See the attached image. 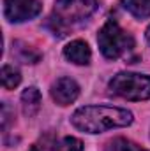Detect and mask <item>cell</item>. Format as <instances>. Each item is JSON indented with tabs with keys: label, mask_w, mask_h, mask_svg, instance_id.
Segmentation results:
<instances>
[{
	"label": "cell",
	"mask_w": 150,
	"mask_h": 151,
	"mask_svg": "<svg viewBox=\"0 0 150 151\" xmlns=\"http://www.w3.org/2000/svg\"><path fill=\"white\" fill-rule=\"evenodd\" d=\"M145 35H147V40H149V44H150V27L147 28V34H145Z\"/></svg>",
	"instance_id": "15"
},
{
	"label": "cell",
	"mask_w": 150,
	"mask_h": 151,
	"mask_svg": "<svg viewBox=\"0 0 150 151\" xmlns=\"http://www.w3.org/2000/svg\"><path fill=\"white\" fill-rule=\"evenodd\" d=\"M53 151H83V142L76 137H64L53 144Z\"/></svg>",
	"instance_id": "13"
},
{
	"label": "cell",
	"mask_w": 150,
	"mask_h": 151,
	"mask_svg": "<svg viewBox=\"0 0 150 151\" xmlns=\"http://www.w3.org/2000/svg\"><path fill=\"white\" fill-rule=\"evenodd\" d=\"M110 93L125 100H149L150 99V76L136 72H118L108 84Z\"/></svg>",
	"instance_id": "4"
},
{
	"label": "cell",
	"mask_w": 150,
	"mask_h": 151,
	"mask_svg": "<svg viewBox=\"0 0 150 151\" xmlns=\"http://www.w3.org/2000/svg\"><path fill=\"white\" fill-rule=\"evenodd\" d=\"M95 9L97 0H57L51 18V23H55V32L58 28L60 35H64L62 32L88 19L95 12Z\"/></svg>",
	"instance_id": "2"
},
{
	"label": "cell",
	"mask_w": 150,
	"mask_h": 151,
	"mask_svg": "<svg viewBox=\"0 0 150 151\" xmlns=\"http://www.w3.org/2000/svg\"><path fill=\"white\" fill-rule=\"evenodd\" d=\"M104 151H149V150H143L140 144H136V142L131 141V139L115 137V139H111V141L106 142Z\"/></svg>",
	"instance_id": "11"
},
{
	"label": "cell",
	"mask_w": 150,
	"mask_h": 151,
	"mask_svg": "<svg viewBox=\"0 0 150 151\" xmlns=\"http://www.w3.org/2000/svg\"><path fill=\"white\" fill-rule=\"evenodd\" d=\"M64 56L73 62L76 65H88L90 63V58H92V53H90V47L85 40H73L69 42L66 47H64Z\"/></svg>",
	"instance_id": "7"
},
{
	"label": "cell",
	"mask_w": 150,
	"mask_h": 151,
	"mask_svg": "<svg viewBox=\"0 0 150 151\" xmlns=\"http://www.w3.org/2000/svg\"><path fill=\"white\" fill-rule=\"evenodd\" d=\"M50 93L58 106H69L79 97V86L71 77H60L51 84Z\"/></svg>",
	"instance_id": "6"
},
{
	"label": "cell",
	"mask_w": 150,
	"mask_h": 151,
	"mask_svg": "<svg viewBox=\"0 0 150 151\" xmlns=\"http://www.w3.org/2000/svg\"><path fill=\"white\" fill-rule=\"evenodd\" d=\"M97 44H99L101 53L108 60H117V58L124 56L125 53L133 51L134 39L115 19H108L97 34Z\"/></svg>",
	"instance_id": "3"
},
{
	"label": "cell",
	"mask_w": 150,
	"mask_h": 151,
	"mask_svg": "<svg viewBox=\"0 0 150 151\" xmlns=\"http://www.w3.org/2000/svg\"><path fill=\"white\" fill-rule=\"evenodd\" d=\"M120 4L138 19L150 18V0H120Z\"/></svg>",
	"instance_id": "10"
},
{
	"label": "cell",
	"mask_w": 150,
	"mask_h": 151,
	"mask_svg": "<svg viewBox=\"0 0 150 151\" xmlns=\"http://www.w3.org/2000/svg\"><path fill=\"white\" fill-rule=\"evenodd\" d=\"M28 151H48V150H46V146H44V144H34Z\"/></svg>",
	"instance_id": "14"
},
{
	"label": "cell",
	"mask_w": 150,
	"mask_h": 151,
	"mask_svg": "<svg viewBox=\"0 0 150 151\" xmlns=\"http://www.w3.org/2000/svg\"><path fill=\"white\" fill-rule=\"evenodd\" d=\"M71 123L79 132L101 134L111 128L129 127L133 123V113L113 106H85L74 111Z\"/></svg>",
	"instance_id": "1"
},
{
	"label": "cell",
	"mask_w": 150,
	"mask_h": 151,
	"mask_svg": "<svg viewBox=\"0 0 150 151\" xmlns=\"http://www.w3.org/2000/svg\"><path fill=\"white\" fill-rule=\"evenodd\" d=\"M0 77H2V86L5 90H14L20 83H21V74L18 69H14L12 65H4L2 67V72H0Z\"/></svg>",
	"instance_id": "12"
},
{
	"label": "cell",
	"mask_w": 150,
	"mask_h": 151,
	"mask_svg": "<svg viewBox=\"0 0 150 151\" xmlns=\"http://www.w3.org/2000/svg\"><path fill=\"white\" fill-rule=\"evenodd\" d=\"M12 55H14V58H18L21 63H37L39 60H41V53H37L34 47H30L28 44L20 42V40L14 42Z\"/></svg>",
	"instance_id": "9"
},
{
	"label": "cell",
	"mask_w": 150,
	"mask_h": 151,
	"mask_svg": "<svg viewBox=\"0 0 150 151\" xmlns=\"http://www.w3.org/2000/svg\"><path fill=\"white\" fill-rule=\"evenodd\" d=\"M42 11L39 0H4V14L11 23H23L34 19Z\"/></svg>",
	"instance_id": "5"
},
{
	"label": "cell",
	"mask_w": 150,
	"mask_h": 151,
	"mask_svg": "<svg viewBox=\"0 0 150 151\" xmlns=\"http://www.w3.org/2000/svg\"><path fill=\"white\" fill-rule=\"evenodd\" d=\"M21 107H23V114L28 116V118H32L39 113V109H41V91L36 86H30L21 93Z\"/></svg>",
	"instance_id": "8"
}]
</instances>
